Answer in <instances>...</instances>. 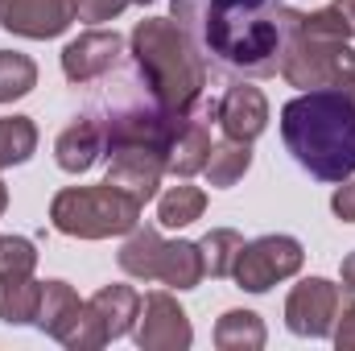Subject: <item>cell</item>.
Segmentation results:
<instances>
[{
	"mask_svg": "<svg viewBox=\"0 0 355 351\" xmlns=\"http://www.w3.org/2000/svg\"><path fill=\"white\" fill-rule=\"evenodd\" d=\"M137 348L141 351H186L194 343V331H190V318L186 310L178 306V298L170 293H149L141 298V310H137Z\"/></svg>",
	"mask_w": 355,
	"mask_h": 351,
	"instance_id": "9",
	"label": "cell"
},
{
	"mask_svg": "<svg viewBox=\"0 0 355 351\" xmlns=\"http://www.w3.org/2000/svg\"><path fill=\"white\" fill-rule=\"evenodd\" d=\"M331 12L339 17L343 33H347V37H355V0H331Z\"/></svg>",
	"mask_w": 355,
	"mask_h": 351,
	"instance_id": "28",
	"label": "cell"
},
{
	"mask_svg": "<svg viewBox=\"0 0 355 351\" xmlns=\"http://www.w3.org/2000/svg\"><path fill=\"white\" fill-rule=\"evenodd\" d=\"M75 4V17L87 21V25H99V21H116L132 0H71Z\"/></svg>",
	"mask_w": 355,
	"mask_h": 351,
	"instance_id": "25",
	"label": "cell"
},
{
	"mask_svg": "<svg viewBox=\"0 0 355 351\" xmlns=\"http://www.w3.org/2000/svg\"><path fill=\"white\" fill-rule=\"evenodd\" d=\"M215 348L219 351H257L265 348V323L252 310H227L215 323Z\"/></svg>",
	"mask_w": 355,
	"mask_h": 351,
	"instance_id": "19",
	"label": "cell"
},
{
	"mask_svg": "<svg viewBox=\"0 0 355 351\" xmlns=\"http://www.w3.org/2000/svg\"><path fill=\"white\" fill-rule=\"evenodd\" d=\"M37 87V67L29 54H17V50H0V103H12L21 95Z\"/></svg>",
	"mask_w": 355,
	"mask_h": 351,
	"instance_id": "23",
	"label": "cell"
},
{
	"mask_svg": "<svg viewBox=\"0 0 355 351\" xmlns=\"http://www.w3.org/2000/svg\"><path fill=\"white\" fill-rule=\"evenodd\" d=\"M174 21L215 62L244 75H277L293 8L281 0H174Z\"/></svg>",
	"mask_w": 355,
	"mask_h": 351,
	"instance_id": "1",
	"label": "cell"
},
{
	"mask_svg": "<svg viewBox=\"0 0 355 351\" xmlns=\"http://www.w3.org/2000/svg\"><path fill=\"white\" fill-rule=\"evenodd\" d=\"M248 166H252V145L248 141H219V145H211V157H207V166H202V174L211 186H219V190H227V186H236L240 178L248 174Z\"/></svg>",
	"mask_w": 355,
	"mask_h": 351,
	"instance_id": "18",
	"label": "cell"
},
{
	"mask_svg": "<svg viewBox=\"0 0 355 351\" xmlns=\"http://www.w3.org/2000/svg\"><path fill=\"white\" fill-rule=\"evenodd\" d=\"M211 116H215V99L202 103L198 112H190V116L178 124L174 141H170V157H166V174H174V178L202 174V166H207V157H211V128H207Z\"/></svg>",
	"mask_w": 355,
	"mask_h": 351,
	"instance_id": "14",
	"label": "cell"
},
{
	"mask_svg": "<svg viewBox=\"0 0 355 351\" xmlns=\"http://www.w3.org/2000/svg\"><path fill=\"white\" fill-rule=\"evenodd\" d=\"M4 207H8V186L0 182V215H4Z\"/></svg>",
	"mask_w": 355,
	"mask_h": 351,
	"instance_id": "30",
	"label": "cell"
},
{
	"mask_svg": "<svg viewBox=\"0 0 355 351\" xmlns=\"http://www.w3.org/2000/svg\"><path fill=\"white\" fill-rule=\"evenodd\" d=\"M132 62L149 87V99L174 116H190L207 87V62L202 50L186 37V29L174 17H145L132 37Z\"/></svg>",
	"mask_w": 355,
	"mask_h": 351,
	"instance_id": "3",
	"label": "cell"
},
{
	"mask_svg": "<svg viewBox=\"0 0 355 351\" xmlns=\"http://www.w3.org/2000/svg\"><path fill=\"white\" fill-rule=\"evenodd\" d=\"M335 348L339 351H355V298H343L339 318H335Z\"/></svg>",
	"mask_w": 355,
	"mask_h": 351,
	"instance_id": "26",
	"label": "cell"
},
{
	"mask_svg": "<svg viewBox=\"0 0 355 351\" xmlns=\"http://www.w3.org/2000/svg\"><path fill=\"white\" fill-rule=\"evenodd\" d=\"M120 268L137 281H162L174 289H194L207 268H202V248L190 240H162L153 228H132V236L120 248Z\"/></svg>",
	"mask_w": 355,
	"mask_h": 351,
	"instance_id": "5",
	"label": "cell"
},
{
	"mask_svg": "<svg viewBox=\"0 0 355 351\" xmlns=\"http://www.w3.org/2000/svg\"><path fill=\"white\" fill-rule=\"evenodd\" d=\"M137 310H141V293L132 285H103L95 298L83 302L79 323L71 327V335L62 343L75 351L103 348V343H112L137 327Z\"/></svg>",
	"mask_w": 355,
	"mask_h": 351,
	"instance_id": "6",
	"label": "cell"
},
{
	"mask_svg": "<svg viewBox=\"0 0 355 351\" xmlns=\"http://www.w3.org/2000/svg\"><path fill=\"white\" fill-rule=\"evenodd\" d=\"M112 166H107V186L132 194L137 203H149L162 186L166 174V153L162 149H145V145H124V149H107Z\"/></svg>",
	"mask_w": 355,
	"mask_h": 351,
	"instance_id": "10",
	"label": "cell"
},
{
	"mask_svg": "<svg viewBox=\"0 0 355 351\" xmlns=\"http://www.w3.org/2000/svg\"><path fill=\"white\" fill-rule=\"evenodd\" d=\"M198 248H202V268H207V277H232V268L240 261V248H244V236L232 232V228H211V232L198 240Z\"/></svg>",
	"mask_w": 355,
	"mask_h": 351,
	"instance_id": "20",
	"label": "cell"
},
{
	"mask_svg": "<svg viewBox=\"0 0 355 351\" xmlns=\"http://www.w3.org/2000/svg\"><path fill=\"white\" fill-rule=\"evenodd\" d=\"M37 248L25 236H0V277H33Z\"/></svg>",
	"mask_w": 355,
	"mask_h": 351,
	"instance_id": "24",
	"label": "cell"
},
{
	"mask_svg": "<svg viewBox=\"0 0 355 351\" xmlns=\"http://www.w3.org/2000/svg\"><path fill=\"white\" fill-rule=\"evenodd\" d=\"M302 261H306V252H302V244L293 236H261V240L240 248V261L232 268V277H236L240 289L265 293L277 281L293 277L302 268Z\"/></svg>",
	"mask_w": 355,
	"mask_h": 351,
	"instance_id": "7",
	"label": "cell"
},
{
	"mask_svg": "<svg viewBox=\"0 0 355 351\" xmlns=\"http://www.w3.org/2000/svg\"><path fill=\"white\" fill-rule=\"evenodd\" d=\"M331 207H335V215H339L343 223H355V174L339 182V190H335Z\"/></svg>",
	"mask_w": 355,
	"mask_h": 351,
	"instance_id": "27",
	"label": "cell"
},
{
	"mask_svg": "<svg viewBox=\"0 0 355 351\" xmlns=\"http://www.w3.org/2000/svg\"><path fill=\"white\" fill-rule=\"evenodd\" d=\"M99 153H107V141H103V124L79 116L75 124H67L54 141V162L67 170V174H83L99 162Z\"/></svg>",
	"mask_w": 355,
	"mask_h": 351,
	"instance_id": "15",
	"label": "cell"
},
{
	"mask_svg": "<svg viewBox=\"0 0 355 351\" xmlns=\"http://www.w3.org/2000/svg\"><path fill=\"white\" fill-rule=\"evenodd\" d=\"M145 203H137L132 194L99 182V186H67L54 194L50 203V219L62 236H79V240H107V236H124L141 223Z\"/></svg>",
	"mask_w": 355,
	"mask_h": 351,
	"instance_id": "4",
	"label": "cell"
},
{
	"mask_svg": "<svg viewBox=\"0 0 355 351\" xmlns=\"http://www.w3.org/2000/svg\"><path fill=\"white\" fill-rule=\"evenodd\" d=\"M215 120L223 124V137L232 141H257L268 128V99L261 87L252 83H236L223 91V99L215 103Z\"/></svg>",
	"mask_w": 355,
	"mask_h": 351,
	"instance_id": "13",
	"label": "cell"
},
{
	"mask_svg": "<svg viewBox=\"0 0 355 351\" xmlns=\"http://www.w3.org/2000/svg\"><path fill=\"white\" fill-rule=\"evenodd\" d=\"M37 149V128L29 116H0V170L29 162Z\"/></svg>",
	"mask_w": 355,
	"mask_h": 351,
	"instance_id": "21",
	"label": "cell"
},
{
	"mask_svg": "<svg viewBox=\"0 0 355 351\" xmlns=\"http://www.w3.org/2000/svg\"><path fill=\"white\" fill-rule=\"evenodd\" d=\"M79 293L67 285V281H42V302H37V327L46 335H54L58 343L71 335V327L79 323Z\"/></svg>",
	"mask_w": 355,
	"mask_h": 351,
	"instance_id": "16",
	"label": "cell"
},
{
	"mask_svg": "<svg viewBox=\"0 0 355 351\" xmlns=\"http://www.w3.org/2000/svg\"><path fill=\"white\" fill-rule=\"evenodd\" d=\"M132 4H153V0H132Z\"/></svg>",
	"mask_w": 355,
	"mask_h": 351,
	"instance_id": "31",
	"label": "cell"
},
{
	"mask_svg": "<svg viewBox=\"0 0 355 351\" xmlns=\"http://www.w3.org/2000/svg\"><path fill=\"white\" fill-rule=\"evenodd\" d=\"M75 21V4L71 0H0V25L17 37H58L67 33Z\"/></svg>",
	"mask_w": 355,
	"mask_h": 351,
	"instance_id": "11",
	"label": "cell"
},
{
	"mask_svg": "<svg viewBox=\"0 0 355 351\" xmlns=\"http://www.w3.org/2000/svg\"><path fill=\"white\" fill-rule=\"evenodd\" d=\"M339 273H343V289H347V293H355V252H347V257H343V268H339Z\"/></svg>",
	"mask_w": 355,
	"mask_h": 351,
	"instance_id": "29",
	"label": "cell"
},
{
	"mask_svg": "<svg viewBox=\"0 0 355 351\" xmlns=\"http://www.w3.org/2000/svg\"><path fill=\"white\" fill-rule=\"evenodd\" d=\"M37 302H42V281H33V277H0V318L8 327L37 323Z\"/></svg>",
	"mask_w": 355,
	"mask_h": 351,
	"instance_id": "17",
	"label": "cell"
},
{
	"mask_svg": "<svg viewBox=\"0 0 355 351\" xmlns=\"http://www.w3.org/2000/svg\"><path fill=\"white\" fill-rule=\"evenodd\" d=\"M281 141L318 182L355 174V99L335 87L302 91L281 108Z\"/></svg>",
	"mask_w": 355,
	"mask_h": 351,
	"instance_id": "2",
	"label": "cell"
},
{
	"mask_svg": "<svg viewBox=\"0 0 355 351\" xmlns=\"http://www.w3.org/2000/svg\"><path fill=\"white\" fill-rule=\"evenodd\" d=\"M120 54H124V37L116 29H87L62 50V75L79 87L95 83L120 62Z\"/></svg>",
	"mask_w": 355,
	"mask_h": 351,
	"instance_id": "12",
	"label": "cell"
},
{
	"mask_svg": "<svg viewBox=\"0 0 355 351\" xmlns=\"http://www.w3.org/2000/svg\"><path fill=\"white\" fill-rule=\"evenodd\" d=\"M202 211H207V194L198 186H186V182L182 186H170L162 194V203H157V219L166 228H186V223L202 219Z\"/></svg>",
	"mask_w": 355,
	"mask_h": 351,
	"instance_id": "22",
	"label": "cell"
},
{
	"mask_svg": "<svg viewBox=\"0 0 355 351\" xmlns=\"http://www.w3.org/2000/svg\"><path fill=\"white\" fill-rule=\"evenodd\" d=\"M343 306V289L327 277H306L302 285H293V293L285 298V327L302 339H327L335 331Z\"/></svg>",
	"mask_w": 355,
	"mask_h": 351,
	"instance_id": "8",
	"label": "cell"
}]
</instances>
